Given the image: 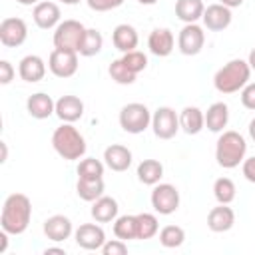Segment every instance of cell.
Returning <instances> with one entry per match:
<instances>
[{
  "label": "cell",
  "mask_w": 255,
  "mask_h": 255,
  "mask_svg": "<svg viewBox=\"0 0 255 255\" xmlns=\"http://www.w3.org/2000/svg\"><path fill=\"white\" fill-rule=\"evenodd\" d=\"M16 2H18V4H22V6H32V4L36 6V4H38V2H42V0H16Z\"/></svg>",
  "instance_id": "obj_47"
},
{
  "label": "cell",
  "mask_w": 255,
  "mask_h": 255,
  "mask_svg": "<svg viewBox=\"0 0 255 255\" xmlns=\"http://www.w3.org/2000/svg\"><path fill=\"white\" fill-rule=\"evenodd\" d=\"M251 66L247 60L235 58L221 66L213 76V86L219 94H235L249 84Z\"/></svg>",
  "instance_id": "obj_2"
},
{
  "label": "cell",
  "mask_w": 255,
  "mask_h": 255,
  "mask_svg": "<svg viewBox=\"0 0 255 255\" xmlns=\"http://www.w3.org/2000/svg\"><path fill=\"white\" fill-rule=\"evenodd\" d=\"M46 255H52V253H58V255H66V249L64 247H46L44 249Z\"/></svg>",
  "instance_id": "obj_44"
},
{
  "label": "cell",
  "mask_w": 255,
  "mask_h": 255,
  "mask_svg": "<svg viewBox=\"0 0 255 255\" xmlns=\"http://www.w3.org/2000/svg\"><path fill=\"white\" fill-rule=\"evenodd\" d=\"M247 62H249V66H251V70H255V48L249 52V58H247Z\"/></svg>",
  "instance_id": "obj_46"
},
{
  "label": "cell",
  "mask_w": 255,
  "mask_h": 255,
  "mask_svg": "<svg viewBox=\"0 0 255 255\" xmlns=\"http://www.w3.org/2000/svg\"><path fill=\"white\" fill-rule=\"evenodd\" d=\"M203 12H205L203 0H177L175 2V16L183 24H195L197 20H201Z\"/></svg>",
  "instance_id": "obj_26"
},
{
  "label": "cell",
  "mask_w": 255,
  "mask_h": 255,
  "mask_svg": "<svg viewBox=\"0 0 255 255\" xmlns=\"http://www.w3.org/2000/svg\"><path fill=\"white\" fill-rule=\"evenodd\" d=\"M86 26L78 20H64L54 28V48H62V50H80V44L84 40L86 34Z\"/></svg>",
  "instance_id": "obj_6"
},
{
  "label": "cell",
  "mask_w": 255,
  "mask_h": 255,
  "mask_svg": "<svg viewBox=\"0 0 255 255\" xmlns=\"http://www.w3.org/2000/svg\"><path fill=\"white\" fill-rule=\"evenodd\" d=\"M86 4L94 12H108V10H114V8L122 6L124 0H86Z\"/></svg>",
  "instance_id": "obj_38"
},
{
  "label": "cell",
  "mask_w": 255,
  "mask_h": 255,
  "mask_svg": "<svg viewBox=\"0 0 255 255\" xmlns=\"http://www.w3.org/2000/svg\"><path fill=\"white\" fill-rule=\"evenodd\" d=\"M235 193H237V187H235V183L229 177L215 179V183H213V195H215L217 203H227L229 205L235 199Z\"/></svg>",
  "instance_id": "obj_34"
},
{
  "label": "cell",
  "mask_w": 255,
  "mask_h": 255,
  "mask_svg": "<svg viewBox=\"0 0 255 255\" xmlns=\"http://www.w3.org/2000/svg\"><path fill=\"white\" fill-rule=\"evenodd\" d=\"M18 74H20V78L24 82L36 84V82L44 80V76H46V62L40 56H36V54H28V56H24L20 60Z\"/></svg>",
  "instance_id": "obj_19"
},
{
  "label": "cell",
  "mask_w": 255,
  "mask_h": 255,
  "mask_svg": "<svg viewBox=\"0 0 255 255\" xmlns=\"http://www.w3.org/2000/svg\"><path fill=\"white\" fill-rule=\"evenodd\" d=\"M173 46H175V38L169 28H153L147 36V48L157 58L169 56L173 52Z\"/></svg>",
  "instance_id": "obj_15"
},
{
  "label": "cell",
  "mask_w": 255,
  "mask_h": 255,
  "mask_svg": "<svg viewBox=\"0 0 255 255\" xmlns=\"http://www.w3.org/2000/svg\"><path fill=\"white\" fill-rule=\"evenodd\" d=\"M247 153V141L239 131L227 129L221 131L215 143V159L223 169H233L239 163H243Z\"/></svg>",
  "instance_id": "obj_3"
},
{
  "label": "cell",
  "mask_w": 255,
  "mask_h": 255,
  "mask_svg": "<svg viewBox=\"0 0 255 255\" xmlns=\"http://www.w3.org/2000/svg\"><path fill=\"white\" fill-rule=\"evenodd\" d=\"M122 62H124L133 74H139V72H143V70L147 68V56H145L143 52H139V50L126 52V54L122 56Z\"/></svg>",
  "instance_id": "obj_36"
},
{
  "label": "cell",
  "mask_w": 255,
  "mask_h": 255,
  "mask_svg": "<svg viewBox=\"0 0 255 255\" xmlns=\"http://www.w3.org/2000/svg\"><path fill=\"white\" fill-rule=\"evenodd\" d=\"M118 211H120L118 201L114 197H110V195H102V197H98L92 203V211L90 213H92L94 221H98V223H110V221H116Z\"/></svg>",
  "instance_id": "obj_25"
},
{
  "label": "cell",
  "mask_w": 255,
  "mask_h": 255,
  "mask_svg": "<svg viewBox=\"0 0 255 255\" xmlns=\"http://www.w3.org/2000/svg\"><path fill=\"white\" fill-rule=\"evenodd\" d=\"M108 74H110V78H112L116 84H122V86L133 84V82H135V76H137V74H133V72L122 62V58H120V60H112V64L108 66Z\"/></svg>",
  "instance_id": "obj_32"
},
{
  "label": "cell",
  "mask_w": 255,
  "mask_h": 255,
  "mask_svg": "<svg viewBox=\"0 0 255 255\" xmlns=\"http://www.w3.org/2000/svg\"><path fill=\"white\" fill-rule=\"evenodd\" d=\"M60 6L56 2H50V0H42L34 6L32 10V18H34V24L42 30H52L60 24Z\"/></svg>",
  "instance_id": "obj_13"
},
{
  "label": "cell",
  "mask_w": 255,
  "mask_h": 255,
  "mask_svg": "<svg viewBox=\"0 0 255 255\" xmlns=\"http://www.w3.org/2000/svg\"><path fill=\"white\" fill-rule=\"evenodd\" d=\"M8 235H10L8 231H4V229L0 231V253H4L8 247Z\"/></svg>",
  "instance_id": "obj_42"
},
{
  "label": "cell",
  "mask_w": 255,
  "mask_h": 255,
  "mask_svg": "<svg viewBox=\"0 0 255 255\" xmlns=\"http://www.w3.org/2000/svg\"><path fill=\"white\" fill-rule=\"evenodd\" d=\"M151 129H153L155 137H159V139H171L179 131V116L175 114L173 108L161 106L151 116Z\"/></svg>",
  "instance_id": "obj_8"
},
{
  "label": "cell",
  "mask_w": 255,
  "mask_h": 255,
  "mask_svg": "<svg viewBox=\"0 0 255 255\" xmlns=\"http://www.w3.org/2000/svg\"><path fill=\"white\" fill-rule=\"evenodd\" d=\"M48 68L56 78H72L78 72V52L54 48L48 58Z\"/></svg>",
  "instance_id": "obj_9"
},
{
  "label": "cell",
  "mask_w": 255,
  "mask_h": 255,
  "mask_svg": "<svg viewBox=\"0 0 255 255\" xmlns=\"http://www.w3.org/2000/svg\"><path fill=\"white\" fill-rule=\"evenodd\" d=\"M14 68H12V64L8 62V60H0V84H10L12 80H14Z\"/></svg>",
  "instance_id": "obj_40"
},
{
  "label": "cell",
  "mask_w": 255,
  "mask_h": 255,
  "mask_svg": "<svg viewBox=\"0 0 255 255\" xmlns=\"http://www.w3.org/2000/svg\"><path fill=\"white\" fill-rule=\"evenodd\" d=\"M112 42H114L116 50L126 54V52H131V50L137 48L139 36H137V30L131 24H118L112 32Z\"/></svg>",
  "instance_id": "obj_22"
},
{
  "label": "cell",
  "mask_w": 255,
  "mask_h": 255,
  "mask_svg": "<svg viewBox=\"0 0 255 255\" xmlns=\"http://www.w3.org/2000/svg\"><path fill=\"white\" fill-rule=\"evenodd\" d=\"M102 48H104V36H102V32L96 30V28H88L86 34H84V40L80 44L78 54L84 56V58H92V56L100 54Z\"/></svg>",
  "instance_id": "obj_30"
},
{
  "label": "cell",
  "mask_w": 255,
  "mask_h": 255,
  "mask_svg": "<svg viewBox=\"0 0 255 255\" xmlns=\"http://www.w3.org/2000/svg\"><path fill=\"white\" fill-rule=\"evenodd\" d=\"M78 177L82 179H98L104 177V163L96 157H86L78 163Z\"/></svg>",
  "instance_id": "obj_35"
},
{
  "label": "cell",
  "mask_w": 255,
  "mask_h": 255,
  "mask_svg": "<svg viewBox=\"0 0 255 255\" xmlns=\"http://www.w3.org/2000/svg\"><path fill=\"white\" fill-rule=\"evenodd\" d=\"M137 239H151L157 235L159 231V223H157V217L153 213H137Z\"/></svg>",
  "instance_id": "obj_31"
},
{
  "label": "cell",
  "mask_w": 255,
  "mask_h": 255,
  "mask_svg": "<svg viewBox=\"0 0 255 255\" xmlns=\"http://www.w3.org/2000/svg\"><path fill=\"white\" fill-rule=\"evenodd\" d=\"M32 219V201L24 193H12L6 197L0 215V227L10 235H22Z\"/></svg>",
  "instance_id": "obj_1"
},
{
  "label": "cell",
  "mask_w": 255,
  "mask_h": 255,
  "mask_svg": "<svg viewBox=\"0 0 255 255\" xmlns=\"http://www.w3.org/2000/svg\"><path fill=\"white\" fill-rule=\"evenodd\" d=\"M245 0H219V4H223V6H227V8H237V6H241Z\"/></svg>",
  "instance_id": "obj_43"
},
{
  "label": "cell",
  "mask_w": 255,
  "mask_h": 255,
  "mask_svg": "<svg viewBox=\"0 0 255 255\" xmlns=\"http://www.w3.org/2000/svg\"><path fill=\"white\" fill-rule=\"evenodd\" d=\"M104 177H98V179H82L78 177V183H76V193L82 201H90L94 203L98 197L104 195Z\"/></svg>",
  "instance_id": "obj_27"
},
{
  "label": "cell",
  "mask_w": 255,
  "mask_h": 255,
  "mask_svg": "<svg viewBox=\"0 0 255 255\" xmlns=\"http://www.w3.org/2000/svg\"><path fill=\"white\" fill-rule=\"evenodd\" d=\"M60 2H64V4H70V6H74V4H78L80 0H60Z\"/></svg>",
  "instance_id": "obj_50"
},
{
  "label": "cell",
  "mask_w": 255,
  "mask_h": 255,
  "mask_svg": "<svg viewBox=\"0 0 255 255\" xmlns=\"http://www.w3.org/2000/svg\"><path fill=\"white\" fill-rule=\"evenodd\" d=\"M26 110L34 120H46L52 114H56V102L48 94L36 92L26 100Z\"/></svg>",
  "instance_id": "obj_21"
},
{
  "label": "cell",
  "mask_w": 255,
  "mask_h": 255,
  "mask_svg": "<svg viewBox=\"0 0 255 255\" xmlns=\"http://www.w3.org/2000/svg\"><path fill=\"white\" fill-rule=\"evenodd\" d=\"M52 147L60 157H64L68 161H74V159L84 157L88 145H86L84 135L78 131V128L64 122L52 133Z\"/></svg>",
  "instance_id": "obj_4"
},
{
  "label": "cell",
  "mask_w": 255,
  "mask_h": 255,
  "mask_svg": "<svg viewBox=\"0 0 255 255\" xmlns=\"http://www.w3.org/2000/svg\"><path fill=\"white\" fill-rule=\"evenodd\" d=\"M179 128L187 135H197L205 128V114L197 106H187L179 114Z\"/></svg>",
  "instance_id": "obj_24"
},
{
  "label": "cell",
  "mask_w": 255,
  "mask_h": 255,
  "mask_svg": "<svg viewBox=\"0 0 255 255\" xmlns=\"http://www.w3.org/2000/svg\"><path fill=\"white\" fill-rule=\"evenodd\" d=\"M205 32L197 24H185L177 36V48L183 56H197L203 50Z\"/></svg>",
  "instance_id": "obj_10"
},
{
  "label": "cell",
  "mask_w": 255,
  "mask_h": 255,
  "mask_svg": "<svg viewBox=\"0 0 255 255\" xmlns=\"http://www.w3.org/2000/svg\"><path fill=\"white\" fill-rule=\"evenodd\" d=\"M183 241H185V231L179 225H165L159 231V243L165 249H175V247L183 245Z\"/></svg>",
  "instance_id": "obj_33"
},
{
  "label": "cell",
  "mask_w": 255,
  "mask_h": 255,
  "mask_svg": "<svg viewBox=\"0 0 255 255\" xmlns=\"http://www.w3.org/2000/svg\"><path fill=\"white\" fill-rule=\"evenodd\" d=\"M74 239H76V245L86 249V251H98L108 241L106 233H104L102 225H98V221L96 223H82L74 231Z\"/></svg>",
  "instance_id": "obj_12"
},
{
  "label": "cell",
  "mask_w": 255,
  "mask_h": 255,
  "mask_svg": "<svg viewBox=\"0 0 255 255\" xmlns=\"http://www.w3.org/2000/svg\"><path fill=\"white\" fill-rule=\"evenodd\" d=\"M0 145H2V159H0V161H6V157H8V147H6V143H4V141H2Z\"/></svg>",
  "instance_id": "obj_48"
},
{
  "label": "cell",
  "mask_w": 255,
  "mask_h": 255,
  "mask_svg": "<svg viewBox=\"0 0 255 255\" xmlns=\"http://www.w3.org/2000/svg\"><path fill=\"white\" fill-rule=\"evenodd\" d=\"M241 171H243V177L251 183H255V155L243 159V165H241Z\"/></svg>",
  "instance_id": "obj_41"
},
{
  "label": "cell",
  "mask_w": 255,
  "mask_h": 255,
  "mask_svg": "<svg viewBox=\"0 0 255 255\" xmlns=\"http://www.w3.org/2000/svg\"><path fill=\"white\" fill-rule=\"evenodd\" d=\"M235 225V211L227 203H219L217 207H211L207 213V227L213 233H225Z\"/></svg>",
  "instance_id": "obj_18"
},
{
  "label": "cell",
  "mask_w": 255,
  "mask_h": 255,
  "mask_svg": "<svg viewBox=\"0 0 255 255\" xmlns=\"http://www.w3.org/2000/svg\"><path fill=\"white\" fill-rule=\"evenodd\" d=\"M131 151L122 143H112L104 149V161L112 171H126L131 165Z\"/></svg>",
  "instance_id": "obj_20"
},
{
  "label": "cell",
  "mask_w": 255,
  "mask_h": 255,
  "mask_svg": "<svg viewBox=\"0 0 255 255\" xmlns=\"http://www.w3.org/2000/svg\"><path fill=\"white\" fill-rule=\"evenodd\" d=\"M104 255H126L128 253V245H126V241H122V239H108L104 245H102V249H100Z\"/></svg>",
  "instance_id": "obj_37"
},
{
  "label": "cell",
  "mask_w": 255,
  "mask_h": 255,
  "mask_svg": "<svg viewBox=\"0 0 255 255\" xmlns=\"http://www.w3.org/2000/svg\"><path fill=\"white\" fill-rule=\"evenodd\" d=\"M241 104L247 110H255V82H249L241 90Z\"/></svg>",
  "instance_id": "obj_39"
},
{
  "label": "cell",
  "mask_w": 255,
  "mask_h": 255,
  "mask_svg": "<svg viewBox=\"0 0 255 255\" xmlns=\"http://www.w3.org/2000/svg\"><path fill=\"white\" fill-rule=\"evenodd\" d=\"M114 235L122 241L137 239V217L135 215H118L114 221Z\"/></svg>",
  "instance_id": "obj_29"
},
{
  "label": "cell",
  "mask_w": 255,
  "mask_h": 255,
  "mask_svg": "<svg viewBox=\"0 0 255 255\" xmlns=\"http://www.w3.org/2000/svg\"><path fill=\"white\" fill-rule=\"evenodd\" d=\"M229 122V108L225 102H213L205 112V128L213 133H219L227 128Z\"/></svg>",
  "instance_id": "obj_23"
},
{
  "label": "cell",
  "mask_w": 255,
  "mask_h": 255,
  "mask_svg": "<svg viewBox=\"0 0 255 255\" xmlns=\"http://www.w3.org/2000/svg\"><path fill=\"white\" fill-rule=\"evenodd\" d=\"M151 207L159 215H171L179 207V191L171 183H155L151 189Z\"/></svg>",
  "instance_id": "obj_7"
},
{
  "label": "cell",
  "mask_w": 255,
  "mask_h": 255,
  "mask_svg": "<svg viewBox=\"0 0 255 255\" xmlns=\"http://www.w3.org/2000/svg\"><path fill=\"white\" fill-rule=\"evenodd\" d=\"M28 38V26L22 18H4L0 22V42L6 48H18Z\"/></svg>",
  "instance_id": "obj_11"
},
{
  "label": "cell",
  "mask_w": 255,
  "mask_h": 255,
  "mask_svg": "<svg viewBox=\"0 0 255 255\" xmlns=\"http://www.w3.org/2000/svg\"><path fill=\"white\" fill-rule=\"evenodd\" d=\"M139 4H145V6H151V4H155L157 0H137Z\"/></svg>",
  "instance_id": "obj_49"
},
{
  "label": "cell",
  "mask_w": 255,
  "mask_h": 255,
  "mask_svg": "<svg viewBox=\"0 0 255 255\" xmlns=\"http://www.w3.org/2000/svg\"><path fill=\"white\" fill-rule=\"evenodd\" d=\"M247 129H249V137L255 141V118L249 122V128H247Z\"/></svg>",
  "instance_id": "obj_45"
},
{
  "label": "cell",
  "mask_w": 255,
  "mask_h": 255,
  "mask_svg": "<svg viewBox=\"0 0 255 255\" xmlns=\"http://www.w3.org/2000/svg\"><path fill=\"white\" fill-rule=\"evenodd\" d=\"M56 116L66 124H74L84 116V102L78 96L66 94L56 100Z\"/></svg>",
  "instance_id": "obj_17"
},
{
  "label": "cell",
  "mask_w": 255,
  "mask_h": 255,
  "mask_svg": "<svg viewBox=\"0 0 255 255\" xmlns=\"http://www.w3.org/2000/svg\"><path fill=\"white\" fill-rule=\"evenodd\" d=\"M72 233H74V225H72V219L66 215L58 213L44 221V235L54 243H62V241L70 239Z\"/></svg>",
  "instance_id": "obj_16"
},
{
  "label": "cell",
  "mask_w": 255,
  "mask_h": 255,
  "mask_svg": "<svg viewBox=\"0 0 255 255\" xmlns=\"http://www.w3.org/2000/svg\"><path fill=\"white\" fill-rule=\"evenodd\" d=\"M201 20H203V26L209 32H221L231 24L233 14H231V8H227L223 4H209L205 8Z\"/></svg>",
  "instance_id": "obj_14"
},
{
  "label": "cell",
  "mask_w": 255,
  "mask_h": 255,
  "mask_svg": "<svg viewBox=\"0 0 255 255\" xmlns=\"http://www.w3.org/2000/svg\"><path fill=\"white\" fill-rule=\"evenodd\" d=\"M163 177V165L157 159H143L137 165V179L143 185H155Z\"/></svg>",
  "instance_id": "obj_28"
},
{
  "label": "cell",
  "mask_w": 255,
  "mask_h": 255,
  "mask_svg": "<svg viewBox=\"0 0 255 255\" xmlns=\"http://www.w3.org/2000/svg\"><path fill=\"white\" fill-rule=\"evenodd\" d=\"M120 126L128 133H141L151 126V112L145 104L131 102L120 110Z\"/></svg>",
  "instance_id": "obj_5"
}]
</instances>
